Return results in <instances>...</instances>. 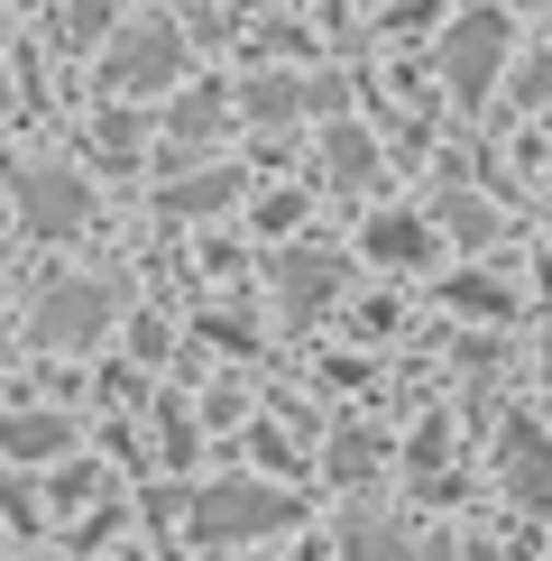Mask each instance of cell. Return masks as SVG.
<instances>
[{
  "label": "cell",
  "mask_w": 552,
  "mask_h": 561,
  "mask_svg": "<svg viewBox=\"0 0 552 561\" xmlns=\"http://www.w3.org/2000/svg\"><path fill=\"white\" fill-rule=\"evenodd\" d=\"M249 102H258L267 121H286V111H304V92H295V83H258V92H249Z\"/></svg>",
  "instance_id": "5bb4252c"
},
{
  "label": "cell",
  "mask_w": 552,
  "mask_h": 561,
  "mask_svg": "<svg viewBox=\"0 0 552 561\" xmlns=\"http://www.w3.org/2000/svg\"><path fill=\"white\" fill-rule=\"evenodd\" d=\"M332 175H341V184L368 175V138H359V129H341V138H332Z\"/></svg>",
  "instance_id": "4fadbf2b"
},
{
  "label": "cell",
  "mask_w": 552,
  "mask_h": 561,
  "mask_svg": "<svg viewBox=\"0 0 552 561\" xmlns=\"http://www.w3.org/2000/svg\"><path fill=\"white\" fill-rule=\"evenodd\" d=\"M19 221H28L37 240H65V230H83V221H92L83 175H65V167H19Z\"/></svg>",
  "instance_id": "277c9868"
},
{
  "label": "cell",
  "mask_w": 552,
  "mask_h": 561,
  "mask_svg": "<svg viewBox=\"0 0 552 561\" xmlns=\"http://www.w3.org/2000/svg\"><path fill=\"white\" fill-rule=\"evenodd\" d=\"M350 561H414V543L396 525H350Z\"/></svg>",
  "instance_id": "8fae6325"
},
{
  "label": "cell",
  "mask_w": 552,
  "mask_h": 561,
  "mask_svg": "<svg viewBox=\"0 0 552 561\" xmlns=\"http://www.w3.org/2000/svg\"><path fill=\"white\" fill-rule=\"evenodd\" d=\"M497 479H506L516 506H552V433L516 414V424L497 433Z\"/></svg>",
  "instance_id": "8992f818"
},
{
  "label": "cell",
  "mask_w": 552,
  "mask_h": 561,
  "mask_svg": "<svg viewBox=\"0 0 552 561\" xmlns=\"http://www.w3.org/2000/svg\"><path fill=\"white\" fill-rule=\"evenodd\" d=\"M332 286H341V259H322V249H286V259H276V295H286L295 313H313Z\"/></svg>",
  "instance_id": "52a82bcc"
},
{
  "label": "cell",
  "mask_w": 552,
  "mask_h": 561,
  "mask_svg": "<svg viewBox=\"0 0 552 561\" xmlns=\"http://www.w3.org/2000/svg\"><path fill=\"white\" fill-rule=\"evenodd\" d=\"M0 442H10L19 460H46V451H65V424H56V414H19V424L0 433Z\"/></svg>",
  "instance_id": "9c48e42d"
},
{
  "label": "cell",
  "mask_w": 552,
  "mask_h": 561,
  "mask_svg": "<svg viewBox=\"0 0 552 561\" xmlns=\"http://www.w3.org/2000/svg\"><path fill=\"white\" fill-rule=\"evenodd\" d=\"M470 561H497V552H470Z\"/></svg>",
  "instance_id": "9a60e30c"
},
{
  "label": "cell",
  "mask_w": 552,
  "mask_h": 561,
  "mask_svg": "<svg viewBox=\"0 0 552 561\" xmlns=\"http://www.w3.org/2000/svg\"><path fill=\"white\" fill-rule=\"evenodd\" d=\"M28 332H37L46 350H83V341H102V332H111V286H92V276H56V286L37 295Z\"/></svg>",
  "instance_id": "6da1fadb"
},
{
  "label": "cell",
  "mask_w": 552,
  "mask_h": 561,
  "mask_svg": "<svg viewBox=\"0 0 552 561\" xmlns=\"http://www.w3.org/2000/svg\"><path fill=\"white\" fill-rule=\"evenodd\" d=\"M286 525H295V497H276V488H212L194 506L203 543H249V534H286Z\"/></svg>",
  "instance_id": "7a4b0ae2"
},
{
  "label": "cell",
  "mask_w": 552,
  "mask_h": 561,
  "mask_svg": "<svg viewBox=\"0 0 552 561\" xmlns=\"http://www.w3.org/2000/svg\"><path fill=\"white\" fill-rule=\"evenodd\" d=\"M497 65H506V19H497V10H470V19L442 37V75H451V92H460V102H479V92L497 83Z\"/></svg>",
  "instance_id": "3957f363"
},
{
  "label": "cell",
  "mask_w": 552,
  "mask_h": 561,
  "mask_svg": "<svg viewBox=\"0 0 552 561\" xmlns=\"http://www.w3.org/2000/svg\"><path fill=\"white\" fill-rule=\"evenodd\" d=\"M230 194H240V175H194V184H175V194H166V213H212V203H230Z\"/></svg>",
  "instance_id": "30bf717a"
},
{
  "label": "cell",
  "mask_w": 552,
  "mask_h": 561,
  "mask_svg": "<svg viewBox=\"0 0 552 561\" xmlns=\"http://www.w3.org/2000/svg\"><path fill=\"white\" fill-rule=\"evenodd\" d=\"M166 75H175V28H166V19H138V28L102 56V83L111 92H157Z\"/></svg>",
  "instance_id": "5b68a950"
},
{
  "label": "cell",
  "mask_w": 552,
  "mask_h": 561,
  "mask_svg": "<svg viewBox=\"0 0 552 561\" xmlns=\"http://www.w3.org/2000/svg\"><path fill=\"white\" fill-rule=\"evenodd\" d=\"M368 249H378L387 267H414V259H424V221H405V213H387L378 230H368Z\"/></svg>",
  "instance_id": "ba28073f"
},
{
  "label": "cell",
  "mask_w": 552,
  "mask_h": 561,
  "mask_svg": "<svg viewBox=\"0 0 552 561\" xmlns=\"http://www.w3.org/2000/svg\"><path fill=\"white\" fill-rule=\"evenodd\" d=\"M221 129V102H212V92H203V102H184L175 111V138H212Z\"/></svg>",
  "instance_id": "7c38bea8"
}]
</instances>
